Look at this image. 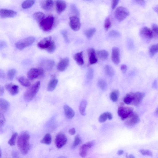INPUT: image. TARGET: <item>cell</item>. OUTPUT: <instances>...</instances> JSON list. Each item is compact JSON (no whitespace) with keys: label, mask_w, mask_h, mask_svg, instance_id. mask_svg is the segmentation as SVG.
<instances>
[{"label":"cell","mask_w":158,"mask_h":158,"mask_svg":"<svg viewBox=\"0 0 158 158\" xmlns=\"http://www.w3.org/2000/svg\"><path fill=\"white\" fill-rule=\"evenodd\" d=\"M119 96V91L117 90H114L110 93V98L112 102H116L118 100Z\"/></svg>","instance_id":"obj_29"},{"label":"cell","mask_w":158,"mask_h":158,"mask_svg":"<svg viewBox=\"0 0 158 158\" xmlns=\"http://www.w3.org/2000/svg\"><path fill=\"white\" fill-rule=\"evenodd\" d=\"M94 74L93 70L91 68L89 69L86 73L87 78L89 80H92L94 77Z\"/></svg>","instance_id":"obj_46"},{"label":"cell","mask_w":158,"mask_h":158,"mask_svg":"<svg viewBox=\"0 0 158 158\" xmlns=\"http://www.w3.org/2000/svg\"><path fill=\"white\" fill-rule=\"evenodd\" d=\"M18 81L22 86L26 87H28L31 85L30 81L25 77H22L19 78L18 79Z\"/></svg>","instance_id":"obj_31"},{"label":"cell","mask_w":158,"mask_h":158,"mask_svg":"<svg viewBox=\"0 0 158 158\" xmlns=\"http://www.w3.org/2000/svg\"><path fill=\"white\" fill-rule=\"evenodd\" d=\"M135 3L138 5H143L145 4V2L144 1H134Z\"/></svg>","instance_id":"obj_56"},{"label":"cell","mask_w":158,"mask_h":158,"mask_svg":"<svg viewBox=\"0 0 158 158\" xmlns=\"http://www.w3.org/2000/svg\"><path fill=\"white\" fill-rule=\"evenodd\" d=\"M129 15V11L125 7L120 6L117 8L115 11V17L118 21L122 22Z\"/></svg>","instance_id":"obj_6"},{"label":"cell","mask_w":158,"mask_h":158,"mask_svg":"<svg viewBox=\"0 0 158 158\" xmlns=\"http://www.w3.org/2000/svg\"><path fill=\"white\" fill-rule=\"evenodd\" d=\"M70 8L72 13L75 15V16L79 17L80 15V11L76 6L74 5H72L71 6Z\"/></svg>","instance_id":"obj_41"},{"label":"cell","mask_w":158,"mask_h":158,"mask_svg":"<svg viewBox=\"0 0 158 158\" xmlns=\"http://www.w3.org/2000/svg\"><path fill=\"white\" fill-rule=\"evenodd\" d=\"M5 88L12 96H15L19 92V86L11 83L5 85Z\"/></svg>","instance_id":"obj_18"},{"label":"cell","mask_w":158,"mask_h":158,"mask_svg":"<svg viewBox=\"0 0 158 158\" xmlns=\"http://www.w3.org/2000/svg\"><path fill=\"white\" fill-rule=\"evenodd\" d=\"M56 46L55 45L54 42L52 41L51 44L49 47V48L47 50V51L50 53H52L54 52L56 49Z\"/></svg>","instance_id":"obj_49"},{"label":"cell","mask_w":158,"mask_h":158,"mask_svg":"<svg viewBox=\"0 0 158 158\" xmlns=\"http://www.w3.org/2000/svg\"><path fill=\"white\" fill-rule=\"evenodd\" d=\"M158 53V43L150 47L149 50L150 56L152 57Z\"/></svg>","instance_id":"obj_33"},{"label":"cell","mask_w":158,"mask_h":158,"mask_svg":"<svg viewBox=\"0 0 158 158\" xmlns=\"http://www.w3.org/2000/svg\"><path fill=\"white\" fill-rule=\"evenodd\" d=\"M153 9L157 13L158 15V5L154 7L153 8Z\"/></svg>","instance_id":"obj_58"},{"label":"cell","mask_w":158,"mask_h":158,"mask_svg":"<svg viewBox=\"0 0 158 158\" xmlns=\"http://www.w3.org/2000/svg\"><path fill=\"white\" fill-rule=\"evenodd\" d=\"M9 102L5 99L1 98L0 100V110L1 113H3L7 111L9 108Z\"/></svg>","instance_id":"obj_22"},{"label":"cell","mask_w":158,"mask_h":158,"mask_svg":"<svg viewBox=\"0 0 158 158\" xmlns=\"http://www.w3.org/2000/svg\"><path fill=\"white\" fill-rule=\"evenodd\" d=\"M16 74V71L15 69H11L9 70L7 74V78L9 80H13Z\"/></svg>","instance_id":"obj_40"},{"label":"cell","mask_w":158,"mask_h":158,"mask_svg":"<svg viewBox=\"0 0 158 158\" xmlns=\"http://www.w3.org/2000/svg\"><path fill=\"white\" fill-rule=\"evenodd\" d=\"M145 93L138 92L132 93L133 102L132 104L137 106L139 105L145 96Z\"/></svg>","instance_id":"obj_13"},{"label":"cell","mask_w":158,"mask_h":158,"mask_svg":"<svg viewBox=\"0 0 158 158\" xmlns=\"http://www.w3.org/2000/svg\"><path fill=\"white\" fill-rule=\"evenodd\" d=\"M158 84L157 80H156L153 82L152 87V88L155 89H156L157 88Z\"/></svg>","instance_id":"obj_55"},{"label":"cell","mask_w":158,"mask_h":158,"mask_svg":"<svg viewBox=\"0 0 158 158\" xmlns=\"http://www.w3.org/2000/svg\"><path fill=\"white\" fill-rule=\"evenodd\" d=\"M104 70L106 74L110 77L114 76L115 74L114 71L112 66L109 65L105 66Z\"/></svg>","instance_id":"obj_32"},{"label":"cell","mask_w":158,"mask_h":158,"mask_svg":"<svg viewBox=\"0 0 158 158\" xmlns=\"http://www.w3.org/2000/svg\"><path fill=\"white\" fill-rule=\"evenodd\" d=\"M97 54L98 57L102 60H105L107 59L109 56L108 52L105 50L98 51Z\"/></svg>","instance_id":"obj_30"},{"label":"cell","mask_w":158,"mask_h":158,"mask_svg":"<svg viewBox=\"0 0 158 158\" xmlns=\"http://www.w3.org/2000/svg\"><path fill=\"white\" fill-rule=\"evenodd\" d=\"M76 129L74 128L70 129L68 131L69 133L71 135H73L76 133Z\"/></svg>","instance_id":"obj_54"},{"label":"cell","mask_w":158,"mask_h":158,"mask_svg":"<svg viewBox=\"0 0 158 158\" xmlns=\"http://www.w3.org/2000/svg\"><path fill=\"white\" fill-rule=\"evenodd\" d=\"M113 116L112 114L110 112H106L101 114L98 120L101 123H104L108 119L110 120L112 119Z\"/></svg>","instance_id":"obj_24"},{"label":"cell","mask_w":158,"mask_h":158,"mask_svg":"<svg viewBox=\"0 0 158 158\" xmlns=\"http://www.w3.org/2000/svg\"><path fill=\"white\" fill-rule=\"evenodd\" d=\"M54 19L53 15H49L45 18L39 23L41 29L45 31H49L52 29L54 23Z\"/></svg>","instance_id":"obj_4"},{"label":"cell","mask_w":158,"mask_h":158,"mask_svg":"<svg viewBox=\"0 0 158 158\" xmlns=\"http://www.w3.org/2000/svg\"><path fill=\"white\" fill-rule=\"evenodd\" d=\"M33 17L35 20L39 24L45 18L46 16L41 12H37L34 14Z\"/></svg>","instance_id":"obj_27"},{"label":"cell","mask_w":158,"mask_h":158,"mask_svg":"<svg viewBox=\"0 0 158 158\" xmlns=\"http://www.w3.org/2000/svg\"><path fill=\"white\" fill-rule=\"evenodd\" d=\"M88 52L90 64H96L98 60L94 49L93 48H90L88 49Z\"/></svg>","instance_id":"obj_19"},{"label":"cell","mask_w":158,"mask_h":158,"mask_svg":"<svg viewBox=\"0 0 158 158\" xmlns=\"http://www.w3.org/2000/svg\"><path fill=\"white\" fill-rule=\"evenodd\" d=\"M109 36L113 38H118L121 36V34L118 31L116 30H112L110 31Z\"/></svg>","instance_id":"obj_43"},{"label":"cell","mask_w":158,"mask_h":158,"mask_svg":"<svg viewBox=\"0 0 158 158\" xmlns=\"http://www.w3.org/2000/svg\"><path fill=\"white\" fill-rule=\"evenodd\" d=\"M81 139L80 135H77L75 137L74 141L72 146V148H74L80 144L81 142Z\"/></svg>","instance_id":"obj_45"},{"label":"cell","mask_w":158,"mask_h":158,"mask_svg":"<svg viewBox=\"0 0 158 158\" xmlns=\"http://www.w3.org/2000/svg\"><path fill=\"white\" fill-rule=\"evenodd\" d=\"M153 37L158 39V25L153 24L152 27Z\"/></svg>","instance_id":"obj_42"},{"label":"cell","mask_w":158,"mask_h":158,"mask_svg":"<svg viewBox=\"0 0 158 158\" xmlns=\"http://www.w3.org/2000/svg\"><path fill=\"white\" fill-rule=\"evenodd\" d=\"M98 85L101 90H106L107 88V84L105 81L102 79H100L98 82Z\"/></svg>","instance_id":"obj_37"},{"label":"cell","mask_w":158,"mask_h":158,"mask_svg":"<svg viewBox=\"0 0 158 158\" xmlns=\"http://www.w3.org/2000/svg\"><path fill=\"white\" fill-rule=\"evenodd\" d=\"M112 59L114 64L116 65L120 62V50L117 47H114L112 49Z\"/></svg>","instance_id":"obj_17"},{"label":"cell","mask_w":158,"mask_h":158,"mask_svg":"<svg viewBox=\"0 0 158 158\" xmlns=\"http://www.w3.org/2000/svg\"><path fill=\"white\" fill-rule=\"evenodd\" d=\"M66 3L64 1H56V9L57 13L59 14H61L66 9Z\"/></svg>","instance_id":"obj_21"},{"label":"cell","mask_w":158,"mask_h":158,"mask_svg":"<svg viewBox=\"0 0 158 158\" xmlns=\"http://www.w3.org/2000/svg\"><path fill=\"white\" fill-rule=\"evenodd\" d=\"M140 35L142 39L147 42L151 41L153 37L152 30L146 26L142 27L141 29Z\"/></svg>","instance_id":"obj_7"},{"label":"cell","mask_w":158,"mask_h":158,"mask_svg":"<svg viewBox=\"0 0 158 158\" xmlns=\"http://www.w3.org/2000/svg\"><path fill=\"white\" fill-rule=\"evenodd\" d=\"M112 23L109 17L106 18L105 21L104 23V27L105 29L108 30L111 27Z\"/></svg>","instance_id":"obj_44"},{"label":"cell","mask_w":158,"mask_h":158,"mask_svg":"<svg viewBox=\"0 0 158 158\" xmlns=\"http://www.w3.org/2000/svg\"><path fill=\"white\" fill-rule=\"evenodd\" d=\"M52 142V137L50 134H47L45 135L42 139L41 141V143L42 144L46 145H50Z\"/></svg>","instance_id":"obj_34"},{"label":"cell","mask_w":158,"mask_h":158,"mask_svg":"<svg viewBox=\"0 0 158 158\" xmlns=\"http://www.w3.org/2000/svg\"><path fill=\"white\" fill-rule=\"evenodd\" d=\"M1 158L2 157V152L1 151Z\"/></svg>","instance_id":"obj_63"},{"label":"cell","mask_w":158,"mask_h":158,"mask_svg":"<svg viewBox=\"0 0 158 158\" xmlns=\"http://www.w3.org/2000/svg\"><path fill=\"white\" fill-rule=\"evenodd\" d=\"M124 101L126 104H132L133 102V96L132 93L128 94L126 95L124 98Z\"/></svg>","instance_id":"obj_38"},{"label":"cell","mask_w":158,"mask_h":158,"mask_svg":"<svg viewBox=\"0 0 158 158\" xmlns=\"http://www.w3.org/2000/svg\"><path fill=\"white\" fill-rule=\"evenodd\" d=\"M94 143L93 141H89L82 145L80 148L79 154L82 158H84L87 155L89 149L93 147Z\"/></svg>","instance_id":"obj_11"},{"label":"cell","mask_w":158,"mask_h":158,"mask_svg":"<svg viewBox=\"0 0 158 158\" xmlns=\"http://www.w3.org/2000/svg\"><path fill=\"white\" fill-rule=\"evenodd\" d=\"M83 52H82L78 53L74 55V59L77 64L80 66L83 65L84 61L83 58Z\"/></svg>","instance_id":"obj_25"},{"label":"cell","mask_w":158,"mask_h":158,"mask_svg":"<svg viewBox=\"0 0 158 158\" xmlns=\"http://www.w3.org/2000/svg\"><path fill=\"white\" fill-rule=\"evenodd\" d=\"M119 1L118 0H116V1H112V7L113 9H114L115 8L117 5H118V3H119Z\"/></svg>","instance_id":"obj_52"},{"label":"cell","mask_w":158,"mask_h":158,"mask_svg":"<svg viewBox=\"0 0 158 158\" xmlns=\"http://www.w3.org/2000/svg\"><path fill=\"white\" fill-rule=\"evenodd\" d=\"M30 136L28 132H22L19 136L17 141L18 148L23 155H26L30 148Z\"/></svg>","instance_id":"obj_1"},{"label":"cell","mask_w":158,"mask_h":158,"mask_svg":"<svg viewBox=\"0 0 158 158\" xmlns=\"http://www.w3.org/2000/svg\"><path fill=\"white\" fill-rule=\"evenodd\" d=\"M69 24L70 27L73 30L77 31L80 28L81 23L79 17L76 16H72L70 18Z\"/></svg>","instance_id":"obj_10"},{"label":"cell","mask_w":158,"mask_h":158,"mask_svg":"<svg viewBox=\"0 0 158 158\" xmlns=\"http://www.w3.org/2000/svg\"><path fill=\"white\" fill-rule=\"evenodd\" d=\"M52 41V37L49 36L43 39L40 42L38 43L37 46L40 49L47 50L50 47Z\"/></svg>","instance_id":"obj_12"},{"label":"cell","mask_w":158,"mask_h":158,"mask_svg":"<svg viewBox=\"0 0 158 158\" xmlns=\"http://www.w3.org/2000/svg\"><path fill=\"white\" fill-rule=\"evenodd\" d=\"M44 73V70L42 68H33L27 72V76L29 80H33L43 76Z\"/></svg>","instance_id":"obj_8"},{"label":"cell","mask_w":158,"mask_h":158,"mask_svg":"<svg viewBox=\"0 0 158 158\" xmlns=\"http://www.w3.org/2000/svg\"><path fill=\"white\" fill-rule=\"evenodd\" d=\"M96 29L95 28H92L86 30L84 32L85 36L88 39H90L95 33Z\"/></svg>","instance_id":"obj_35"},{"label":"cell","mask_w":158,"mask_h":158,"mask_svg":"<svg viewBox=\"0 0 158 158\" xmlns=\"http://www.w3.org/2000/svg\"><path fill=\"white\" fill-rule=\"evenodd\" d=\"M40 85V82H37L26 90L23 95L26 102H29L33 100L39 91Z\"/></svg>","instance_id":"obj_2"},{"label":"cell","mask_w":158,"mask_h":158,"mask_svg":"<svg viewBox=\"0 0 158 158\" xmlns=\"http://www.w3.org/2000/svg\"><path fill=\"white\" fill-rule=\"evenodd\" d=\"M126 122V125L129 127H132L138 124L140 121V118L139 116L135 113L128 118Z\"/></svg>","instance_id":"obj_14"},{"label":"cell","mask_w":158,"mask_h":158,"mask_svg":"<svg viewBox=\"0 0 158 158\" xmlns=\"http://www.w3.org/2000/svg\"><path fill=\"white\" fill-rule=\"evenodd\" d=\"M87 105V102L86 100H82L80 102L79 110L80 113L83 116H85L86 115V110Z\"/></svg>","instance_id":"obj_28"},{"label":"cell","mask_w":158,"mask_h":158,"mask_svg":"<svg viewBox=\"0 0 158 158\" xmlns=\"http://www.w3.org/2000/svg\"><path fill=\"white\" fill-rule=\"evenodd\" d=\"M17 136L18 134L17 133H13L8 143L10 145L13 146L15 145Z\"/></svg>","instance_id":"obj_39"},{"label":"cell","mask_w":158,"mask_h":158,"mask_svg":"<svg viewBox=\"0 0 158 158\" xmlns=\"http://www.w3.org/2000/svg\"><path fill=\"white\" fill-rule=\"evenodd\" d=\"M17 15L16 12L13 10L2 9L0 11V15L2 18L13 17Z\"/></svg>","instance_id":"obj_15"},{"label":"cell","mask_w":158,"mask_h":158,"mask_svg":"<svg viewBox=\"0 0 158 158\" xmlns=\"http://www.w3.org/2000/svg\"><path fill=\"white\" fill-rule=\"evenodd\" d=\"M69 62V59L68 58L62 59L57 65L58 70L59 72H64L68 68Z\"/></svg>","instance_id":"obj_16"},{"label":"cell","mask_w":158,"mask_h":158,"mask_svg":"<svg viewBox=\"0 0 158 158\" xmlns=\"http://www.w3.org/2000/svg\"><path fill=\"white\" fill-rule=\"evenodd\" d=\"M34 1H26L23 2L22 5L23 9H27L29 8L35 3Z\"/></svg>","instance_id":"obj_36"},{"label":"cell","mask_w":158,"mask_h":158,"mask_svg":"<svg viewBox=\"0 0 158 158\" xmlns=\"http://www.w3.org/2000/svg\"><path fill=\"white\" fill-rule=\"evenodd\" d=\"M41 5L43 9L49 11L52 9L54 5V2L53 1L51 0L42 1L41 2Z\"/></svg>","instance_id":"obj_23"},{"label":"cell","mask_w":158,"mask_h":158,"mask_svg":"<svg viewBox=\"0 0 158 158\" xmlns=\"http://www.w3.org/2000/svg\"><path fill=\"white\" fill-rule=\"evenodd\" d=\"M124 151L123 150H121L118 151L117 152V154L118 155H121L123 154Z\"/></svg>","instance_id":"obj_59"},{"label":"cell","mask_w":158,"mask_h":158,"mask_svg":"<svg viewBox=\"0 0 158 158\" xmlns=\"http://www.w3.org/2000/svg\"><path fill=\"white\" fill-rule=\"evenodd\" d=\"M117 112L118 116L123 121L131 117L134 113L132 108L124 106H120L118 108Z\"/></svg>","instance_id":"obj_3"},{"label":"cell","mask_w":158,"mask_h":158,"mask_svg":"<svg viewBox=\"0 0 158 158\" xmlns=\"http://www.w3.org/2000/svg\"><path fill=\"white\" fill-rule=\"evenodd\" d=\"M68 139L65 134L62 133L57 134L55 139V144L57 148L61 149L66 144Z\"/></svg>","instance_id":"obj_9"},{"label":"cell","mask_w":158,"mask_h":158,"mask_svg":"<svg viewBox=\"0 0 158 158\" xmlns=\"http://www.w3.org/2000/svg\"><path fill=\"white\" fill-rule=\"evenodd\" d=\"M58 158H66L64 156H61V157H59Z\"/></svg>","instance_id":"obj_62"},{"label":"cell","mask_w":158,"mask_h":158,"mask_svg":"<svg viewBox=\"0 0 158 158\" xmlns=\"http://www.w3.org/2000/svg\"><path fill=\"white\" fill-rule=\"evenodd\" d=\"M155 114L156 116H158V107L155 110Z\"/></svg>","instance_id":"obj_60"},{"label":"cell","mask_w":158,"mask_h":158,"mask_svg":"<svg viewBox=\"0 0 158 158\" xmlns=\"http://www.w3.org/2000/svg\"><path fill=\"white\" fill-rule=\"evenodd\" d=\"M127 69V66L125 64L122 65L121 66V69L122 73H125Z\"/></svg>","instance_id":"obj_53"},{"label":"cell","mask_w":158,"mask_h":158,"mask_svg":"<svg viewBox=\"0 0 158 158\" xmlns=\"http://www.w3.org/2000/svg\"><path fill=\"white\" fill-rule=\"evenodd\" d=\"M140 152L142 155L144 156L147 155L150 157H152L153 156L152 152L149 150L142 149L140 150Z\"/></svg>","instance_id":"obj_47"},{"label":"cell","mask_w":158,"mask_h":158,"mask_svg":"<svg viewBox=\"0 0 158 158\" xmlns=\"http://www.w3.org/2000/svg\"><path fill=\"white\" fill-rule=\"evenodd\" d=\"M0 88H1V92H0V94H1V96H2L3 95L4 93L5 90L3 87L1 86H0Z\"/></svg>","instance_id":"obj_57"},{"label":"cell","mask_w":158,"mask_h":158,"mask_svg":"<svg viewBox=\"0 0 158 158\" xmlns=\"http://www.w3.org/2000/svg\"><path fill=\"white\" fill-rule=\"evenodd\" d=\"M128 158H136L133 155H130L129 156Z\"/></svg>","instance_id":"obj_61"},{"label":"cell","mask_w":158,"mask_h":158,"mask_svg":"<svg viewBox=\"0 0 158 158\" xmlns=\"http://www.w3.org/2000/svg\"><path fill=\"white\" fill-rule=\"evenodd\" d=\"M5 118L3 113L0 114V126L1 128L4 125L5 123Z\"/></svg>","instance_id":"obj_50"},{"label":"cell","mask_w":158,"mask_h":158,"mask_svg":"<svg viewBox=\"0 0 158 158\" xmlns=\"http://www.w3.org/2000/svg\"><path fill=\"white\" fill-rule=\"evenodd\" d=\"M62 33L65 42L67 43H69L70 42V41L68 37L67 31L65 30H62Z\"/></svg>","instance_id":"obj_51"},{"label":"cell","mask_w":158,"mask_h":158,"mask_svg":"<svg viewBox=\"0 0 158 158\" xmlns=\"http://www.w3.org/2000/svg\"><path fill=\"white\" fill-rule=\"evenodd\" d=\"M64 114L66 117L68 119H71L75 116V112L74 110L68 105H65L64 106Z\"/></svg>","instance_id":"obj_20"},{"label":"cell","mask_w":158,"mask_h":158,"mask_svg":"<svg viewBox=\"0 0 158 158\" xmlns=\"http://www.w3.org/2000/svg\"><path fill=\"white\" fill-rule=\"evenodd\" d=\"M55 65V62L52 60H49L46 63V67L49 70L52 69Z\"/></svg>","instance_id":"obj_48"},{"label":"cell","mask_w":158,"mask_h":158,"mask_svg":"<svg viewBox=\"0 0 158 158\" xmlns=\"http://www.w3.org/2000/svg\"><path fill=\"white\" fill-rule=\"evenodd\" d=\"M35 41L33 37H29L21 40L15 43V46L19 50H23L32 45Z\"/></svg>","instance_id":"obj_5"},{"label":"cell","mask_w":158,"mask_h":158,"mask_svg":"<svg viewBox=\"0 0 158 158\" xmlns=\"http://www.w3.org/2000/svg\"><path fill=\"white\" fill-rule=\"evenodd\" d=\"M58 82L57 79L54 78L49 81L47 86V90L48 91L52 92L56 87Z\"/></svg>","instance_id":"obj_26"}]
</instances>
